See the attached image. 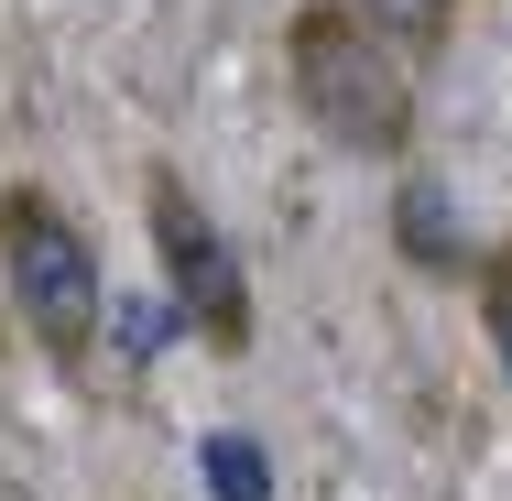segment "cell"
<instances>
[{
	"instance_id": "cell-1",
	"label": "cell",
	"mask_w": 512,
	"mask_h": 501,
	"mask_svg": "<svg viewBox=\"0 0 512 501\" xmlns=\"http://www.w3.org/2000/svg\"><path fill=\"white\" fill-rule=\"evenodd\" d=\"M284 66H295V109L338 153H360V164H404L414 153V66L349 0H306L284 22Z\"/></svg>"
},
{
	"instance_id": "cell-2",
	"label": "cell",
	"mask_w": 512,
	"mask_h": 501,
	"mask_svg": "<svg viewBox=\"0 0 512 501\" xmlns=\"http://www.w3.org/2000/svg\"><path fill=\"white\" fill-rule=\"evenodd\" d=\"M0 284H11V316H22V338L66 371V382H88V360H99V251H88V229L66 218V207L44 197V186H11L0 197Z\"/></svg>"
},
{
	"instance_id": "cell-3",
	"label": "cell",
	"mask_w": 512,
	"mask_h": 501,
	"mask_svg": "<svg viewBox=\"0 0 512 501\" xmlns=\"http://www.w3.org/2000/svg\"><path fill=\"white\" fill-rule=\"evenodd\" d=\"M142 218H153V262L175 284V316L197 327L207 349H251V273H240V251L218 240V218L197 207V186L175 164L142 175Z\"/></svg>"
},
{
	"instance_id": "cell-4",
	"label": "cell",
	"mask_w": 512,
	"mask_h": 501,
	"mask_svg": "<svg viewBox=\"0 0 512 501\" xmlns=\"http://www.w3.org/2000/svg\"><path fill=\"white\" fill-rule=\"evenodd\" d=\"M349 11H360L404 66H436V55H447V33H458V0H349Z\"/></svg>"
},
{
	"instance_id": "cell-5",
	"label": "cell",
	"mask_w": 512,
	"mask_h": 501,
	"mask_svg": "<svg viewBox=\"0 0 512 501\" xmlns=\"http://www.w3.org/2000/svg\"><path fill=\"white\" fill-rule=\"evenodd\" d=\"M480 327H491V360H502V382H512V251L480 262Z\"/></svg>"
},
{
	"instance_id": "cell-6",
	"label": "cell",
	"mask_w": 512,
	"mask_h": 501,
	"mask_svg": "<svg viewBox=\"0 0 512 501\" xmlns=\"http://www.w3.org/2000/svg\"><path fill=\"white\" fill-rule=\"evenodd\" d=\"M207 469H218V501H262V458H251V436H218Z\"/></svg>"
},
{
	"instance_id": "cell-7",
	"label": "cell",
	"mask_w": 512,
	"mask_h": 501,
	"mask_svg": "<svg viewBox=\"0 0 512 501\" xmlns=\"http://www.w3.org/2000/svg\"><path fill=\"white\" fill-rule=\"evenodd\" d=\"M404 240H414V262H458L447 229H436V186H404Z\"/></svg>"
}]
</instances>
